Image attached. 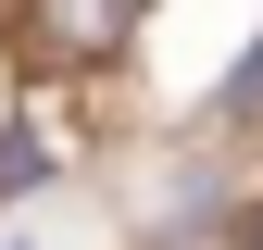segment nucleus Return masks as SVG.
Wrapping results in <instances>:
<instances>
[{"label": "nucleus", "mask_w": 263, "mask_h": 250, "mask_svg": "<svg viewBox=\"0 0 263 250\" xmlns=\"http://www.w3.org/2000/svg\"><path fill=\"white\" fill-rule=\"evenodd\" d=\"M25 38H38V62L88 75V62H113L138 38V0H25Z\"/></svg>", "instance_id": "nucleus-1"}, {"label": "nucleus", "mask_w": 263, "mask_h": 250, "mask_svg": "<svg viewBox=\"0 0 263 250\" xmlns=\"http://www.w3.org/2000/svg\"><path fill=\"white\" fill-rule=\"evenodd\" d=\"M226 113H263V50H251V75L226 88Z\"/></svg>", "instance_id": "nucleus-3"}, {"label": "nucleus", "mask_w": 263, "mask_h": 250, "mask_svg": "<svg viewBox=\"0 0 263 250\" xmlns=\"http://www.w3.org/2000/svg\"><path fill=\"white\" fill-rule=\"evenodd\" d=\"M38 175H50V150H38V125H0V200H25Z\"/></svg>", "instance_id": "nucleus-2"}]
</instances>
